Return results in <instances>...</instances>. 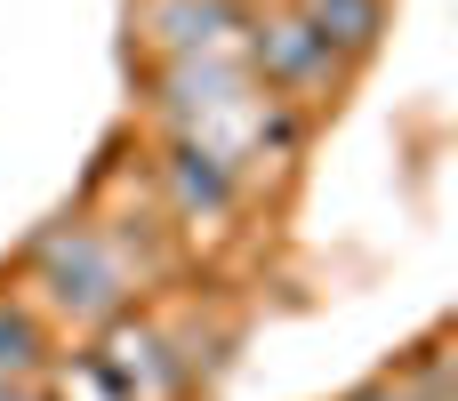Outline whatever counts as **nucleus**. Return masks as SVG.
Masks as SVG:
<instances>
[{"mask_svg": "<svg viewBox=\"0 0 458 401\" xmlns=\"http://www.w3.org/2000/svg\"><path fill=\"white\" fill-rule=\"evenodd\" d=\"M56 370V401H121L113 386H105V370L89 362V354H72V362H48Z\"/></svg>", "mask_w": 458, "mask_h": 401, "instance_id": "nucleus-8", "label": "nucleus"}, {"mask_svg": "<svg viewBox=\"0 0 458 401\" xmlns=\"http://www.w3.org/2000/svg\"><path fill=\"white\" fill-rule=\"evenodd\" d=\"M153 185H161V201H169V217L185 225V233H225L233 217H242V169L209 145V137H193V129H169L161 137V161H153Z\"/></svg>", "mask_w": 458, "mask_h": 401, "instance_id": "nucleus-3", "label": "nucleus"}, {"mask_svg": "<svg viewBox=\"0 0 458 401\" xmlns=\"http://www.w3.org/2000/svg\"><path fill=\"white\" fill-rule=\"evenodd\" d=\"M0 401H48L40 386H0Z\"/></svg>", "mask_w": 458, "mask_h": 401, "instance_id": "nucleus-10", "label": "nucleus"}, {"mask_svg": "<svg viewBox=\"0 0 458 401\" xmlns=\"http://www.w3.org/2000/svg\"><path fill=\"white\" fill-rule=\"evenodd\" d=\"M137 24H145V40H153L169 64H185V56H233L250 8H242V0H145Z\"/></svg>", "mask_w": 458, "mask_h": 401, "instance_id": "nucleus-5", "label": "nucleus"}, {"mask_svg": "<svg viewBox=\"0 0 458 401\" xmlns=\"http://www.w3.org/2000/svg\"><path fill=\"white\" fill-rule=\"evenodd\" d=\"M89 362L105 370V386L121 401H185V386H193V354H177V338L137 313L105 322V346Z\"/></svg>", "mask_w": 458, "mask_h": 401, "instance_id": "nucleus-4", "label": "nucleus"}, {"mask_svg": "<svg viewBox=\"0 0 458 401\" xmlns=\"http://www.w3.org/2000/svg\"><path fill=\"white\" fill-rule=\"evenodd\" d=\"M48 362H56L48 322H40L24 297H0V386H32Z\"/></svg>", "mask_w": 458, "mask_h": 401, "instance_id": "nucleus-7", "label": "nucleus"}, {"mask_svg": "<svg viewBox=\"0 0 458 401\" xmlns=\"http://www.w3.org/2000/svg\"><path fill=\"white\" fill-rule=\"evenodd\" d=\"M290 16H306V24L330 40V56H338V64L370 56V48H378V32H386V0H290Z\"/></svg>", "mask_w": 458, "mask_h": 401, "instance_id": "nucleus-6", "label": "nucleus"}, {"mask_svg": "<svg viewBox=\"0 0 458 401\" xmlns=\"http://www.w3.org/2000/svg\"><path fill=\"white\" fill-rule=\"evenodd\" d=\"M242 8H250V0H242Z\"/></svg>", "mask_w": 458, "mask_h": 401, "instance_id": "nucleus-11", "label": "nucleus"}, {"mask_svg": "<svg viewBox=\"0 0 458 401\" xmlns=\"http://www.w3.org/2000/svg\"><path fill=\"white\" fill-rule=\"evenodd\" d=\"M242 64L258 72V88H274V96H290L298 113H314V104H330L338 88H346V64L330 56V40L306 24V16H290V8H250V24H242Z\"/></svg>", "mask_w": 458, "mask_h": 401, "instance_id": "nucleus-2", "label": "nucleus"}, {"mask_svg": "<svg viewBox=\"0 0 458 401\" xmlns=\"http://www.w3.org/2000/svg\"><path fill=\"white\" fill-rule=\"evenodd\" d=\"M346 401H419L411 386H394V378H378V386H362V394H346Z\"/></svg>", "mask_w": 458, "mask_h": 401, "instance_id": "nucleus-9", "label": "nucleus"}, {"mask_svg": "<svg viewBox=\"0 0 458 401\" xmlns=\"http://www.w3.org/2000/svg\"><path fill=\"white\" fill-rule=\"evenodd\" d=\"M24 305L40 313V322H64V330H105V322H121L129 305H137V289H145V265L113 241V225H97V217H64V225H48L32 249H24Z\"/></svg>", "mask_w": 458, "mask_h": 401, "instance_id": "nucleus-1", "label": "nucleus"}]
</instances>
